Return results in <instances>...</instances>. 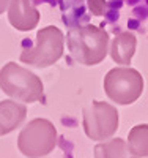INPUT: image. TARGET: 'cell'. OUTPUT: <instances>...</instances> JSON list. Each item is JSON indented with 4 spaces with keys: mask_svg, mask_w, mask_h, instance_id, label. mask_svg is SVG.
Masks as SVG:
<instances>
[{
    "mask_svg": "<svg viewBox=\"0 0 148 158\" xmlns=\"http://www.w3.org/2000/svg\"><path fill=\"white\" fill-rule=\"evenodd\" d=\"M71 57L85 67L101 63L107 56L109 33L93 24L73 27L66 35Z\"/></svg>",
    "mask_w": 148,
    "mask_h": 158,
    "instance_id": "6da1fadb",
    "label": "cell"
},
{
    "mask_svg": "<svg viewBox=\"0 0 148 158\" xmlns=\"http://www.w3.org/2000/svg\"><path fill=\"white\" fill-rule=\"evenodd\" d=\"M0 89L10 98L22 103L41 101L44 97L41 79L14 62L6 63L0 70Z\"/></svg>",
    "mask_w": 148,
    "mask_h": 158,
    "instance_id": "7a4b0ae2",
    "label": "cell"
},
{
    "mask_svg": "<svg viewBox=\"0 0 148 158\" xmlns=\"http://www.w3.org/2000/svg\"><path fill=\"white\" fill-rule=\"evenodd\" d=\"M57 146V128L46 118H33L18 138V147L22 155L38 158L49 155Z\"/></svg>",
    "mask_w": 148,
    "mask_h": 158,
    "instance_id": "3957f363",
    "label": "cell"
},
{
    "mask_svg": "<svg viewBox=\"0 0 148 158\" xmlns=\"http://www.w3.org/2000/svg\"><path fill=\"white\" fill-rule=\"evenodd\" d=\"M104 92L117 104H132L143 92L142 74L129 67L112 68L104 76Z\"/></svg>",
    "mask_w": 148,
    "mask_h": 158,
    "instance_id": "277c9868",
    "label": "cell"
},
{
    "mask_svg": "<svg viewBox=\"0 0 148 158\" xmlns=\"http://www.w3.org/2000/svg\"><path fill=\"white\" fill-rule=\"evenodd\" d=\"M63 56V33L55 25H47L36 33V46L24 49L21 62L35 68H47Z\"/></svg>",
    "mask_w": 148,
    "mask_h": 158,
    "instance_id": "5b68a950",
    "label": "cell"
},
{
    "mask_svg": "<svg viewBox=\"0 0 148 158\" xmlns=\"http://www.w3.org/2000/svg\"><path fill=\"white\" fill-rule=\"evenodd\" d=\"M118 111L102 101H93L84 109V131L93 141H106L118 130Z\"/></svg>",
    "mask_w": 148,
    "mask_h": 158,
    "instance_id": "8992f818",
    "label": "cell"
},
{
    "mask_svg": "<svg viewBox=\"0 0 148 158\" xmlns=\"http://www.w3.org/2000/svg\"><path fill=\"white\" fill-rule=\"evenodd\" d=\"M8 21L16 30L29 32L39 22V13L30 0H11L8 5Z\"/></svg>",
    "mask_w": 148,
    "mask_h": 158,
    "instance_id": "52a82bcc",
    "label": "cell"
},
{
    "mask_svg": "<svg viewBox=\"0 0 148 158\" xmlns=\"http://www.w3.org/2000/svg\"><path fill=\"white\" fill-rule=\"evenodd\" d=\"M27 117V108L18 101H0V136L14 131Z\"/></svg>",
    "mask_w": 148,
    "mask_h": 158,
    "instance_id": "ba28073f",
    "label": "cell"
},
{
    "mask_svg": "<svg viewBox=\"0 0 148 158\" xmlns=\"http://www.w3.org/2000/svg\"><path fill=\"white\" fill-rule=\"evenodd\" d=\"M136 44H137V40H136V36H134L132 33H129V32L118 33L112 40L110 57L114 59L115 63L129 65L134 52H136Z\"/></svg>",
    "mask_w": 148,
    "mask_h": 158,
    "instance_id": "9c48e42d",
    "label": "cell"
},
{
    "mask_svg": "<svg viewBox=\"0 0 148 158\" xmlns=\"http://www.w3.org/2000/svg\"><path fill=\"white\" fill-rule=\"evenodd\" d=\"M128 152L131 156H148V125H137L129 131Z\"/></svg>",
    "mask_w": 148,
    "mask_h": 158,
    "instance_id": "30bf717a",
    "label": "cell"
},
{
    "mask_svg": "<svg viewBox=\"0 0 148 158\" xmlns=\"http://www.w3.org/2000/svg\"><path fill=\"white\" fill-rule=\"evenodd\" d=\"M128 147L122 139H112L109 142H102L95 147V156H126Z\"/></svg>",
    "mask_w": 148,
    "mask_h": 158,
    "instance_id": "8fae6325",
    "label": "cell"
},
{
    "mask_svg": "<svg viewBox=\"0 0 148 158\" xmlns=\"http://www.w3.org/2000/svg\"><path fill=\"white\" fill-rule=\"evenodd\" d=\"M106 0H88V10L91 11V15L95 16H102L106 13Z\"/></svg>",
    "mask_w": 148,
    "mask_h": 158,
    "instance_id": "7c38bea8",
    "label": "cell"
},
{
    "mask_svg": "<svg viewBox=\"0 0 148 158\" xmlns=\"http://www.w3.org/2000/svg\"><path fill=\"white\" fill-rule=\"evenodd\" d=\"M10 2H11V0H0V15H2V13H5V10H6V6L10 5Z\"/></svg>",
    "mask_w": 148,
    "mask_h": 158,
    "instance_id": "4fadbf2b",
    "label": "cell"
}]
</instances>
